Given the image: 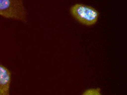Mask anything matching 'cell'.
Returning <instances> with one entry per match:
<instances>
[{"label": "cell", "instance_id": "cell-2", "mask_svg": "<svg viewBox=\"0 0 127 95\" xmlns=\"http://www.w3.org/2000/svg\"><path fill=\"white\" fill-rule=\"evenodd\" d=\"M70 13L79 22L89 26L95 24L99 16V12L95 8L82 4H76L72 6Z\"/></svg>", "mask_w": 127, "mask_h": 95}, {"label": "cell", "instance_id": "cell-3", "mask_svg": "<svg viewBox=\"0 0 127 95\" xmlns=\"http://www.w3.org/2000/svg\"><path fill=\"white\" fill-rule=\"evenodd\" d=\"M11 82V73L5 66L0 64V95H9Z\"/></svg>", "mask_w": 127, "mask_h": 95}, {"label": "cell", "instance_id": "cell-1", "mask_svg": "<svg viewBox=\"0 0 127 95\" xmlns=\"http://www.w3.org/2000/svg\"><path fill=\"white\" fill-rule=\"evenodd\" d=\"M0 16L27 22V13L22 0H0Z\"/></svg>", "mask_w": 127, "mask_h": 95}, {"label": "cell", "instance_id": "cell-4", "mask_svg": "<svg viewBox=\"0 0 127 95\" xmlns=\"http://www.w3.org/2000/svg\"><path fill=\"white\" fill-rule=\"evenodd\" d=\"M100 89H90L86 91L83 95H100Z\"/></svg>", "mask_w": 127, "mask_h": 95}]
</instances>
